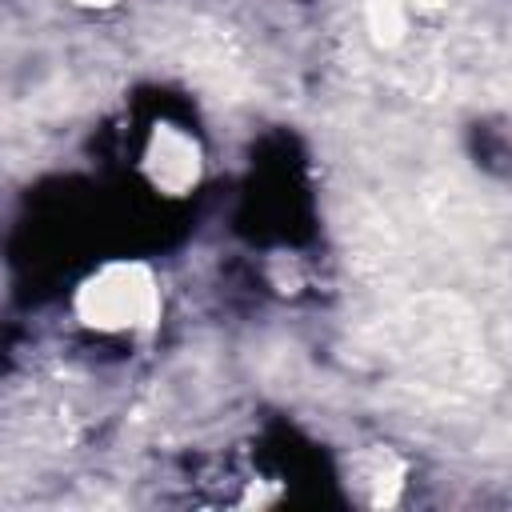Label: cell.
<instances>
[{
    "mask_svg": "<svg viewBox=\"0 0 512 512\" xmlns=\"http://www.w3.org/2000/svg\"><path fill=\"white\" fill-rule=\"evenodd\" d=\"M164 292L144 260H108L92 268L72 292V316L100 340H140L156 332Z\"/></svg>",
    "mask_w": 512,
    "mask_h": 512,
    "instance_id": "obj_1",
    "label": "cell"
},
{
    "mask_svg": "<svg viewBox=\"0 0 512 512\" xmlns=\"http://www.w3.org/2000/svg\"><path fill=\"white\" fill-rule=\"evenodd\" d=\"M136 168L144 176V184L160 196H188L200 188V176H204V148L196 140V132H188L184 124H172V120H156L144 140H140V152H136Z\"/></svg>",
    "mask_w": 512,
    "mask_h": 512,
    "instance_id": "obj_2",
    "label": "cell"
},
{
    "mask_svg": "<svg viewBox=\"0 0 512 512\" xmlns=\"http://www.w3.org/2000/svg\"><path fill=\"white\" fill-rule=\"evenodd\" d=\"M444 12V0H368V32L384 44L396 48L412 40V32H424L436 24Z\"/></svg>",
    "mask_w": 512,
    "mask_h": 512,
    "instance_id": "obj_3",
    "label": "cell"
},
{
    "mask_svg": "<svg viewBox=\"0 0 512 512\" xmlns=\"http://www.w3.org/2000/svg\"><path fill=\"white\" fill-rule=\"evenodd\" d=\"M400 476H404V464L388 448H368L356 460V468H352V480L356 484H372V492H368L372 504H388L392 500V488L400 484Z\"/></svg>",
    "mask_w": 512,
    "mask_h": 512,
    "instance_id": "obj_4",
    "label": "cell"
},
{
    "mask_svg": "<svg viewBox=\"0 0 512 512\" xmlns=\"http://www.w3.org/2000/svg\"><path fill=\"white\" fill-rule=\"evenodd\" d=\"M76 8H112L116 0H72Z\"/></svg>",
    "mask_w": 512,
    "mask_h": 512,
    "instance_id": "obj_5",
    "label": "cell"
}]
</instances>
